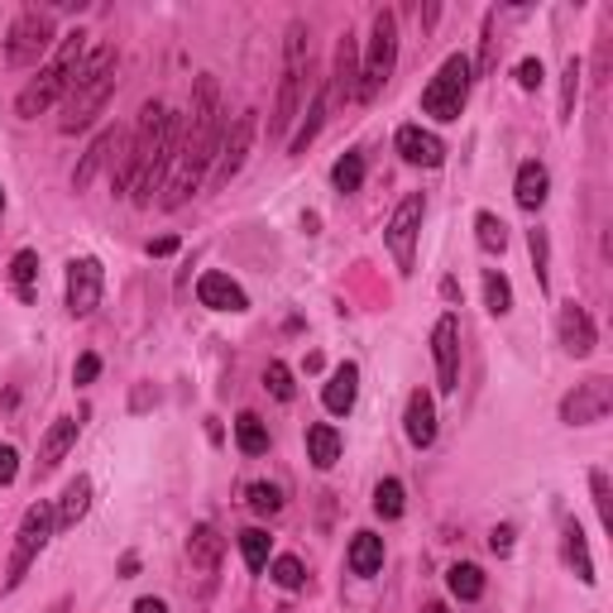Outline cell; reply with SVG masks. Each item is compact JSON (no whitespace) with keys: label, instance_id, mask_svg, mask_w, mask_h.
<instances>
[{"label":"cell","instance_id":"603a6c76","mask_svg":"<svg viewBox=\"0 0 613 613\" xmlns=\"http://www.w3.org/2000/svg\"><path fill=\"white\" fill-rule=\"evenodd\" d=\"M87 508H91V475H77V479H68V489H63V499L54 508V527L58 532L77 527L87 518Z\"/></svg>","mask_w":613,"mask_h":613},{"label":"cell","instance_id":"8992f818","mask_svg":"<svg viewBox=\"0 0 613 613\" xmlns=\"http://www.w3.org/2000/svg\"><path fill=\"white\" fill-rule=\"evenodd\" d=\"M469 82H475V63L465 54H451L446 63L436 68V77L422 87V115H432V121L451 125L465 115V101H469Z\"/></svg>","mask_w":613,"mask_h":613},{"label":"cell","instance_id":"44dd1931","mask_svg":"<svg viewBox=\"0 0 613 613\" xmlns=\"http://www.w3.org/2000/svg\"><path fill=\"white\" fill-rule=\"evenodd\" d=\"M513 197H518L523 212H542L546 197H552V168H546L542 159H527L513 178Z\"/></svg>","mask_w":613,"mask_h":613},{"label":"cell","instance_id":"f907efd6","mask_svg":"<svg viewBox=\"0 0 613 613\" xmlns=\"http://www.w3.org/2000/svg\"><path fill=\"white\" fill-rule=\"evenodd\" d=\"M135 570H139V556H125V560H121V576L129 580V576H135Z\"/></svg>","mask_w":613,"mask_h":613},{"label":"cell","instance_id":"52a82bcc","mask_svg":"<svg viewBox=\"0 0 613 613\" xmlns=\"http://www.w3.org/2000/svg\"><path fill=\"white\" fill-rule=\"evenodd\" d=\"M54 10H38V5H24L5 30V63L10 68H34L38 58L54 48Z\"/></svg>","mask_w":613,"mask_h":613},{"label":"cell","instance_id":"60d3db41","mask_svg":"<svg viewBox=\"0 0 613 613\" xmlns=\"http://www.w3.org/2000/svg\"><path fill=\"white\" fill-rule=\"evenodd\" d=\"M269 576H273L279 590H303V584H307V570H303V560H297V556H279L269 566Z\"/></svg>","mask_w":613,"mask_h":613},{"label":"cell","instance_id":"bcb514c9","mask_svg":"<svg viewBox=\"0 0 613 613\" xmlns=\"http://www.w3.org/2000/svg\"><path fill=\"white\" fill-rule=\"evenodd\" d=\"M15 475H20V455H15V446H0V489L15 485Z\"/></svg>","mask_w":613,"mask_h":613},{"label":"cell","instance_id":"836d02e7","mask_svg":"<svg viewBox=\"0 0 613 613\" xmlns=\"http://www.w3.org/2000/svg\"><path fill=\"white\" fill-rule=\"evenodd\" d=\"M240 552H245V566L254 570V576H264L269 570V552H273V537L264 527H245L240 532Z\"/></svg>","mask_w":613,"mask_h":613},{"label":"cell","instance_id":"d590c367","mask_svg":"<svg viewBox=\"0 0 613 613\" xmlns=\"http://www.w3.org/2000/svg\"><path fill=\"white\" fill-rule=\"evenodd\" d=\"M475 240H479V250H485V254H503V250H508V226H503V216L479 212V216H475Z\"/></svg>","mask_w":613,"mask_h":613},{"label":"cell","instance_id":"f6af8a7d","mask_svg":"<svg viewBox=\"0 0 613 613\" xmlns=\"http://www.w3.org/2000/svg\"><path fill=\"white\" fill-rule=\"evenodd\" d=\"M97 374H101V355H91V350H87V355H77V364H72V384H91Z\"/></svg>","mask_w":613,"mask_h":613},{"label":"cell","instance_id":"5b68a950","mask_svg":"<svg viewBox=\"0 0 613 613\" xmlns=\"http://www.w3.org/2000/svg\"><path fill=\"white\" fill-rule=\"evenodd\" d=\"M398 63V15L394 10H374L370 38L360 48V101H374L388 87Z\"/></svg>","mask_w":613,"mask_h":613},{"label":"cell","instance_id":"ba28073f","mask_svg":"<svg viewBox=\"0 0 613 613\" xmlns=\"http://www.w3.org/2000/svg\"><path fill=\"white\" fill-rule=\"evenodd\" d=\"M54 508L48 503H30V513L20 518V532H15V552H10V566H5V590H20L30 566L38 560V552L54 537Z\"/></svg>","mask_w":613,"mask_h":613},{"label":"cell","instance_id":"3957f363","mask_svg":"<svg viewBox=\"0 0 613 613\" xmlns=\"http://www.w3.org/2000/svg\"><path fill=\"white\" fill-rule=\"evenodd\" d=\"M87 34L82 30H72V34H63L58 38V54L38 68V77L30 87L15 97V115L20 121H38L44 111H54L63 97L72 91V77H77V68H82V58H87Z\"/></svg>","mask_w":613,"mask_h":613},{"label":"cell","instance_id":"e575fe53","mask_svg":"<svg viewBox=\"0 0 613 613\" xmlns=\"http://www.w3.org/2000/svg\"><path fill=\"white\" fill-rule=\"evenodd\" d=\"M527 254H532V273H537V288L552 293V240H546V230H527Z\"/></svg>","mask_w":613,"mask_h":613},{"label":"cell","instance_id":"5bb4252c","mask_svg":"<svg viewBox=\"0 0 613 613\" xmlns=\"http://www.w3.org/2000/svg\"><path fill=\"white\" fill-rule=\"evenodd\" d=\"M556 331H560V345H566L570 360H590V355H594V345H599L594 317L576 303V297H570V303H560V311H556Z\"/></svg>","mask_w":613,"mask_h":613},{"label":"cell","instance_id":"8d00e7d4","mask_svg":"<svg viewBox=\"0 0 613 613\" xmlns=\"http://www.w3.org/2000/svg\"><path fill=\"white\" fill-rule=\"evenodd\" d=\"M580 77H584L580 58H570V63H566V72H560V125H570V121H576V101H580Z\"/></svg>","mask_w":613,"mask_h":613},{"label":"cell","instance_id":"ab89813d","mask_svg":"<svg viewBox=\"0 0 613 613\" xmlns=\"http://www.w3.org/2000/svg\"><path fill=\"white\" fill-rule=\"evenodd\" d=\"M250 508L259 518H279L283 513V489L269 485V479H259V485H250Z\"/></svg>","mask_w":613,"mask_h":613},{"label":"cell","instance_id":"d6986e66","mask_svg":"<svg viewBox=\"0 0 613 613\" xmlns=\"http://www.w3.org/2000/svg\"><path fill=\"white\" fill-rule=\"evenodd\" d=\"M220 556H226V537L212 527V523H197L192 527V537H188V566L197 570V576L212 584L216 580V570H220Z\"/></svg>","mask_w":613,"mask_h":613},{"label":"cell","instance_id":"f5cc1de1","mask_svg":"<svg viewBox=\"0 0 613 613\" xmlns=\"http://www.w3.org/2000/svg\"><path fill=\"white\" fill-rule=\"evenodd\" d=\"M422 613H446V604H427Z\"/></svg>","mask_w":613,"mask_h":613},{"label":"cell","instance_id":"c3c4849f","mask_svg":"<svg viewBox=\"0 0 613 613\" xmlns=\"http://www.w3.org/2000/svg\"><path fill=\"white\" fill-rule=\"evenodd\" d=\"M149 254H154V259L178 254V240H173V235H163V240H149Z\"/></svg>","mask_w":613,"mask_h":613},{"label":"cell","instance_id":"7bdbcfd3","mask_svg":"<svg viewBox=\"0 0 613 613\" xmlns=\"http://www.w3.org/2000/svg\"><path fill=\"white\" fill-rule=\"evenodd\" d=\"M590 489H594V513H599V523L613 527V513H609V475H604V469H590Z\"/></svg>","mask_w":613,"mask_h":613},{"label":"cell","instance_id":"816d5d0a","mask_svg":"<svg viewBox=\"0 0 613 613\" xmlns=\"http://www.w3.org/2000/svg\"><path fill=\"white\" fill-rule=\"evenodd\" d=\"M48 613H72V599H68V594L54 599V604H48Z\"/></svg>","mask_w":613,"mask_h":613},{"label":"cell","instance_id":"f1b7e54d","mask_svg":"<svg viewBox=\"0 0 613 613\" xmlns=\"http://www.w3.org/2000/svg\"><path fill=\"white\" fill-rule=\"evenodd\" d=\"M10 288H15L20 303H34L38 297V254L34 250H20L10 259Z\"/></svg>","mask_w":613,"mask_h":613},{"label":"cell","instance_id":"30bf717a","mask_svg":"<svg viewBox=\"0 0 613 613\" xmlns=\"http://www.w3.org/2000/svg\"><path fill=\"white\" fill-rule=\"evenodd\" d=\"M613 408V379L609 374H590L584 384H576L566 398H560V422L566 427H594L604 422Z\"/></svg>","mask_w":613,"mask_h":613},{"label":"cell","instance_id":"f35d334b","mask_svg":"<svg viewBox=\"0 0 613 613\" xmlns=\"http://www.w3.org/2000/svg\"><path fill=\"white\" fill-rule=\"evenodd\" d=\"M264 388L279 402H293L297 398V384H293V370L283 360H269V370H264Z\"/></svg>","mask_w":613,"mask_h":613},{"label":"cell","instance_id":"ffe728a7","mask_svg":"<svg viewBox=\"0 0 613 613\" xmlns=\"http://www.w3.org/2000/svg\"><path fill=\"white\" fill-rule=\"evenodd\" d=\"M355 398H360V364H336L331 370V379H326L321 388V402H326V412L331 417H350L355 412Z\"/></svg>","mask_w":613,"mask_h":613},{"label":"cell","instance_id":"7c38bea8","mask_svg":"<svg viewBox=\"0 0 613 613\" xmlns=\"http://www.w3.org/2000/svg\"><path fill=\"white\" fill-rule=\"evenodd\" d=\"M432 360H436V388L451 398L461 388V317L455 311L436 317L432 326Z\"/></svg>","mask_w":613,"mask_h":613},{"label":"cell","instance_id":"ee69618b","mask_svg":"<svg viewBox=\"0 0 613 613\" xmlns=\"http://www.w3.org/2000/svg\"><path fill=\"white\" fill-rule=\"evenodd\" d=\"M542 82H546L542 58H523V63H518V87H523V91H542Z\"/></svg>","mask_w":613,"mask_h":613},{"label":"cell","instance_id":"7a4b0ae2","mask_svg":"<svg viewBox=\"0 0 613 613\" xmlns=\"http://www.w3.org/2000/svg\"><path fill=\"white\" fill-rule=\"evenodd\" d=\"M115 68H121L115 44L87 48L82 68L72 77V91H68V111H63V121H58L63 135H77V129H87L101 115V106H106L111 91H115Z\"/></svg>","mask_w":613,"mask_h":613},{"label":"cell","instance_id":"d6a6232c","mask_svg":"<svg viewBox=\"0 0 613 613\" xmlns=\"http://www.w3.org/2000/svg\"><path fill=\"white\" fill-rule=\"evenodd\" d=\"M331 182H336V192H360L364 188V154L360 149H345L341 159H336V168H331Z\"/></svg>","mask_w":613,"mask_h":613},{"label":"cell","instance_id":"db71d44e","mask_svg":"<svg viewBox=\"0 0 613 613\" xmlns=\"http://www.w3.org/2000/svg\"><path fill=\"white\" fill-rule=\"evenodd\" d=\"M0 212H5V188H0Z\"/></svg>","mask_w":613,"mask_h":613},{"label":"cell","instance_id":"ac0fdd59","mask_svg":"<svg viewBox=\"0 0 613 613\" xmlns=\"http://www.w3.org/2000/svg\"><path fill=\"white\" fill-rule=\"evenodd\" d=\"M197 303L212 307V311H250V297H245V288L230 279V273H220V269H206L197 279Z\"/></svg>","mask_w":613,"mask_h":613},{"label":"cell","instance_id":"b9f144b4","mask_svg":"<svg viewBox=\"0 0 613 613\" xmlns=\"http://www.w3.org/2000/svg\"><path fill=\"white\" fill-rule=\"evenodd\" d=\"M493 24H499V10H489L485 15V38H479V77L493 72V58H499V38H493Z\"/></svg>","mask_w":613,"mask_h":613},{"label":"cell","instance_id":"4fadbf2b","mask_svg":"<svg viewBox=\"0 0 613 613\" xmlns=\"http://www.w3.org/2000/svg\"><path fill=\"white\" fill-rule=\"evenodd\" d=\"M101 293H106V269H101L97 254H82L68 264V311L72 317H91L101 307Z\"/></svg>","mask_w":613,"mask_h":613},{"label":"cell","instance_id":"f546056e","mask_svg":"<svg viewBox=\"0 0 613 613\" xmlns=\"http://www.w3.org/2000/svg\"><path fill=\"white\" fill-rule=\"evenodd\" d=\"M235 446L245 455H264L269 451V422L259 412H240L235 417Z\"/></svg>","mask_w":613,"mask_h":613},{"label":"cell","instance_id":"8fae6325","mask_svg":"<svg viewBox=\"0 0 613 613\" xmlns=\"http://www.w3.org/2000/svg\"><path fill=\"white\" fill-rule=\"evenodd\" d=\"M254 129H259V111H240L235 121H226V135H220V154H216V168H212V178L226 188V182L240 173L245 159H250V145H254Z\"/></svg>","mask_w":613,"mask_h":613},{"label":"cell","instance_id":"4dcf8cb0","mask_svg":"<svg viewBox=\"0 0 613 613\" xmlns=\"http://www.w3.org/2000/svg\"><path fill=\"white\" fill-rule=\"evenodd\" d=\"M446 584H451V594L461 599V604H475V599H485V570L469 566V560H461V566L446 570Z\"/></svg>","mask_w":613,"mask_h":613},{"label":"cell","instance_id":"681fc988","mask_svg":"<svg viewBox=\"0 0 613 613\" xmlns=\"http://www.w3.org/2000/svg\"><path fill=\"white\" fill-rule=\"evenodd\" d=\"M135 613H168V604L163 599H154V594H145V599H135Z\"/></svg>","mask_w":613,"mask_h":613},{"label":"cell","instance_id":"83f0119b","mask_svg":"<svg viewBox=\"0 0 613 613\" xmlns=\"http://www.w3.org/2000/svg\"><path fill=\"white\" fill-rule=\"evenodd\" d=\"M326 111H331V101H326V87H321L317 97L307 101V115H303V125H297V135L288 139V154H307V145L321 135V125H326Z\"/></svg>","mask_w":613,"mask_h":613},{"label":"cell","instance_id":"1f68e13d","mask_svg":"<svg viewBox=\"0 0 613 613\" xmlns=\"http://www.w3.org/2000/svg\"><path fill=\"white\" fill-rule=\"evenodd\" d=\"M485 307L489 317H508L513 311V283L503 269H485Z\"/></svg>","mask_w":613,"mask_h":613},{"label":"cell","instance_id":"74e56055","mask_svg":"<svg viewBox=\"0 0 613 613\" xmlns=\"http://www.w3.org/2000/svg\"><path fill=\"white\" fill-rule=\"evenodd\" d=\"M402 508H408V499H402L398 479H379V485H374V513L394 523V518H402Z\"/></svg>","mask_w":613,"mask_h":613},{"label":"cell","instance_id":"7dc6e473","mask_svg":"<svg viewBox=\"0 0 613 613\" xmlns=\"http://www.w3.org/2000/svg\"><path fill=\"white\" fill-rule=\"evenodd\" d=\"M489 552H493V556H508V552H513V527H493V532H489Z\"/></svg>","mask_w":613,"mask_h":613},{"label":"cell","instance_id":"6da1fadb","mask_svg":"<svg viewBox=\"0 0 613 613\" xmlns=\"http://www.w3.org/2000/svg\"><path fill=\"white\" fill-rule=\"evenodd\" d=\"M226 121H230V115L220 111V82H216L212 72H202L197 82H192L188 115H182V145H178L173 178H168V192H163V212H178V206H188L192 192H197L202 182H206V173L216 168Z\"/></svg>","mask_w":613,"mask_h":613},{"label":"cell","instance_id":"d4e9b609","mask_svg":"<svg viewBox=\"0 0 613 613\" xmlns=\"http://www.w3.org/2000/svg\"><path fill=\"white\" fill-rule=\"evenodd\" d=\"M307 461L317 469H331L341 461V432H336L331 422H311L307 427Z\"/></svg>","mask_w":613,"mask_h":613},{"label":"cell","instance_id":"9a60e30c","mask_svg":"<svg viewBox=\"0 0 613 613\" xmlns=\"http://www.w3.org/2000/svg\"><path fill=\"white\" fill-rule=\"evenodd\" d=\"M326 101H336V106L360 101V44H355V34H341V44H336V68H331V82H326Z\"/></svg>","mask_w":613,"mask_h":613},{"label":"cell","instance_id":"2e32d148","mask_svg":"<svg viewBox=\"0 0 613 613\" xmlns=\"http://www.w3.org/2000/svg\"><path fill=\"white\" fill-rule=\"evenodd\" d=\"M394 145L402 154V163H412V168H441L446 163V145H441V135L427 129V125H402L394 135Z\"/></svg>","mask_w":613,"mask_h":613},{"label":"cell","instance_id":"4316f807","mask_svg":"<svg viewBox=\"0 0 613 613\" xmlns=\"http://www.w3.org/2000/svg\"><path fill=\"white\" fill-rule=\"evenodd\" d=\"M560 542H566V560H570V570H576V580H580V584H594L599 576H594L590 546H584V532H580V523H576V518H570V523H566V532H560Z\"/></svg>","mask_w":613,"mask_h":613},{"label":"cell","instance_id":"277c9868","mask_svg":"<svg viewBox=\"0 0 613 613\" xmlns=\"http://www.w3.org/2000/svg\"><path fill=\"white\" fill-rule=\"evenodd\" d=\"M307 20H293L288 24V38H283V87H279V101H273V115H269V135L283 139L293 129V121L303 115V82H307Z\"/></svg>","mask_w":613,"mask_h":613},{"label":"cell","instance_id":"e0dca14e","mask_svg":"<svg viewBox=\"0 0 613 613\" xmlns=\"http://www.w3.org/2000/svg\"><path fill=\"white\" fill-rule=\"evenodd\" d=\"M77 432H82V422H77V417H58V422L48 427L44 441H38V461H34L38 479H48L63 461H68V451L77 446Z\"/></svg>","mask_w":613,"mask_h":613},{"label":"cell","instance_id":"484cf974","mask_svg":"<svg viewBox=\"0 0 613 613\" xmlns=\"http://www.w3.org/2000/svg\"><path fill=\"white\" fill-rule=\"evenodd\" d=\"M115 145H121V135H115V129H101V135L91 139V149L82 154V163H77V173H72V188H77V192L91 188V178L101 173V163H106V154H111Z\"/></svg>","mask_w":613,"mask_h":613},{"label":"cell","instance_id":"7402d4cb","mask_svg":"<svg viewBox=\"0 0 613 613\" xmlns=\"http://www.w3.org/2000/svg\"><path fill=\"white\" fill-rule=\"evenodd\" d=\"M402 432H408V441L417 451H427L436 441V402H432V394H417L408 398V412H402Z\"/></svg>","mask_w":613,"mask_h":613},{"label":"cell","instance_id":"9c48e42d","mask_svg":"<svg viewBox=\"0 0 613 613\" xmlns=\"http://www.w3.org/2000/svg\"><path fill=\"white\" fill-rule=\"evenodd\" d=\"M422 220H427V197H422V192H408V197L394 206V216H388L384 245H388V254L398 259V273H412L417 269V240H422Z\"/></svg>","mask_w":613,"mask_h":613},{"label":"cell","instance_id":"cb8c5ba5","mask_svg":"<svg viewBox=\"0 0 613 613\" xmlns=\"http://www.w3.org/2000/svg\"><path fill=\"white\" fill-rule=\"evenodd\" d=\"M345 560H350V576H379L384 570V537L379 532H355Z\"/></svg>","mask_w":613,"mask_h":613}]
</instances>
